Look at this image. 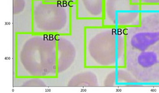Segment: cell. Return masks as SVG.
Segmentation results:
<instances>
[{
    "instance_id": "obj_1",
    "label": "cell",
    "mask_w": 159,
    "mask_h": 93,
    "mask_svg": "<svg viewBox=\"0 0 159 93\" xmlns=\"http://www.w3.org/2000/svg\"><path fill=\"white\" fill-rule=\"evenodd\" d=\"M126 50L144 51L159 43V34L141 26L124 30Z\"/></svg>"
}]
</instances>
